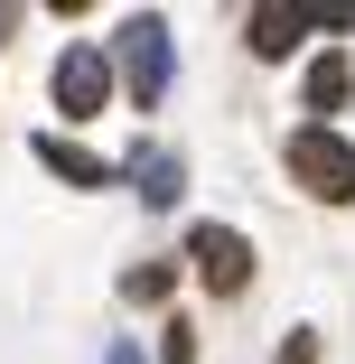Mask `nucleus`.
I'll return each mask as SVG.
<instances>
[{"instance_id":"obj_1","label":"nucleus","mask_w":355,"mask_h":364,"mask_svg":"<svg viewBox=\"0 0 355 364\" xmlns=\"http://www.w3.org/2000/svg\"><path fill=\"white\" fill-rule=\"evenodd\" d=\"M290 178H300L309 196H327V205H355V140H337L327 122H309V131L290 140Z\"/></svg>"},{"instance_id":"obj_2","label":"nucleus","mask_w":355,"mask_h":364,"mask_svg":"<svg viewBox=\"0 0 355 364\" xmlns=\"http://www.w3.org/2000/svg\"><path fill=\"white\" fill-rule=\"evenodd\" d=\"M122 85H131V103H159L169 94V19H122Z\"/></svg>"},{"instance_id":"obj_3","label":"nucleus","mask_w":355,"mask_h":364,"mask_svg":"<svg viewBox=\"0 0 355 364\" xmlns=\"http://www.w3.org/2000/svg\"><path fill=\"white\" fill-rule=\"evenodd\" d=\"M103 103H112V56L103 47H65L56 56V112L65 122H94Z\"/></svg>"},{"instance_id":"obj_4","label":"nucleus","mask_w":355,"mask_h":364,"mask_svg":"<svg viewBox=\"0 0 355 364\" xmlns=\"http://www.w3.org/2000/svg\"><path fill=\"white\" fill-rule=\"evenodd\" d=\"M187 252H196V280H206V289H243V280H253V243H243L234 225H196Z\"/></svg>"},{"instance_id":"obj_5","label":"nucleus","mask_w":355,"mask_h":364,"mask_svg":"<svg viewBox=\"0 0 355 364\" xmlns=\"http://www.w3.org/2000/svg\"><path fill=\"white\" fill-rule=\"evenodd\" d=\"M300 28H346V10H290V0H262V10H253V56H290Z\"/></svg>"},{"instance_id":"obj_6","label":"nucleus","mask_w":355,"mask_h":364,"mask_svg":"<svg viewBox=\"0 0 355 364\" xmlns=\"http://www.w3.org/2000/svg\"><path fill=\"white\" fill-rule=\"evenodd\" d=\"M346 85H355V65H346V56H337V47H327V56H318V65H309V112H318V122H327V112H337V103H346Z\"/></svg>"},{"instance_id":"obj_7","label":"nucleus","mask_w":355,"mask_h":364,"mask_svg":"<svg viewBox=\"0 0 355 364\" xmlns=\"http://www.w3.org/2000/svg\"><path fill=\"white\" fill-rule=\"evenodd\" d=\"M38 159H47V168H56L65 187H103V159H85V150H75V140H56V131L38 140Z\"/></svg>"},{"instance_id":"obj_8","label":"nucleus","mask_w":355,"mask_h":364,"mask_svg":"<svg viewBox=\"0 0 355 364\" xmlns=\"http://www.w3.org/2000/svg\"><path fill=\"white\" fill-rule=\"evenodd\" d=\"M131 178H140V196H150V205H169V196H178V159H169V150H140V159H131Z\"/></svg>"},{"instance_id":"obj_9","label":"nucleus","mask_w":355,"mask_h":364,"mask_svg":"<svg viewBox=\"0 0 355 364\" xmlns=\"http://www.w3.org/2000/svg\"><path fill=\"white\" fill-rule=\"evenodd\" d=\"M103 364H140V346H112V355H103Z\"/></svg>"}]
</instances>
